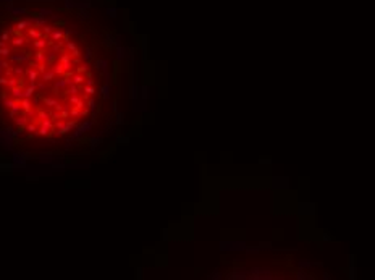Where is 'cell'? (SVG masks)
Returning a JSON list of instances; mask_svg holds the SVG:
<instances>
[{
    "label": "cell",
    "instance_id": "8",
    "mask_svg": "<svg viewBox=\"0 0 375 280\" xmlns=\"http://www.w3.org/2000/svg\"><path fill=\"white\" fill-rule=\"evenodd\" d=\"M11 97L13 99H23V87L21 86H15V87H11Z\"/></svg>",
    "mask_w": 375,
    "mask_h": 280
},
{
    "label": "cell",
    "instance_id": "33",
    "mask_svg": "<svg viewBox=\"0 0 375 280\" xmlns=\"http://www.w3.org/2000/svg\"><path fill=\"white\" fill-rule=\"evenodd\" d=\"M86 68H87L86 65H81V66L78 68V73H83V71H86Z\"/></svg>",
    "mask_w": 375,
    "mask_h": 280
},
{
    "label": "cell",
    "instance_id": "32",
    "mask_svg": "<svg viewBox=\"0 0 375 280\" xmlns=\"http://www.w3.org/2000/svg\"><path fill=\"white\" fill-rule=\"evenodd\" d=\"M86 86H94V79H92V78H89V79L86 81Z\"/></svg>",
    "mask_w": 375,
    "mask_h": 280
},
{
    "label": "cell",
    "instance_id": "34",
    "mask_svg": "<svg viewBox=\"0 0 375 280\" xmlns=\"http://www.w3.org/2000/svg\"><path fill=\"white\" fill-rule=\"evenodd\" d=\"M87 113H89V109H83V112H81V115H83V117H86Z\"/></svg>",
    "mask_w": 375,
    "mask_h": 280
},
{
    "label": "cell",
    "instance_id": "14",
    "mask_svg": "<svg viewBox=\"0 0 375 280\" xmlns=\"http://www.w3.org/2000/svg\"><path fill=\"white\" fill-rule=\"evenodd\" d=\"M15 123H16L18 126H26V123H28V115H26V113H23L21 117L15 118Z\"/></svg>",
    "mask_w": 375,
    "mask_h": 280
},
{
    "label": "cell",
    "instance_id": "18",
    "mask_svg": "<svg viewBox=\"0 0 375 280\" xmlns=\"http://www.w3.org/2000/svg\"><path fill=\"white\" fill-rule=\"evenodd\" d=\"M25 131H28V133H31V134H36V133H37L36 123H29V125H26V126H25Z\"/></svg>",
    "mask_w": 375,
    "mask_h": 280
},
{
    "label": "cell",
    "instance_id": "3",
    "mask_svg": "<svg viewBox=\"0 0 375 280\" xmlns=\"http://www.w3.org/2000/svg\"><path fill=\"white\" fill-rule=\"evenodd\" d=\"M36 91H37V84H36V83H29V87L23 89V97L31 99V97H33V96L36 94Z\"/></svg>",
    "mask_w": 375,
    "mask_h": 280
},
{
    "label": "cell",
    "instance_id": "23",
    "mask_svg": "<svg viewBox=\"0 0 375 280\" xmlns=\"http://www.w3.org/2000/svg\"><path fill=\"white\" fill-rule=\"evenodd\" d=\"M41 125L45 126V128H49V130H52V128H54V125H52V122H50L49 118H44L42 122H41Z\"/></svg>",
    "mask_w": 375,
    "mask_h": 280
},
{
    "label": "cell",
    "instance_id": "4",
    "mask_svg": "<svg viewBox=\"0 0 375 280\" xmlns=\"http://www.w3.org/2000/svg\"><path fill=\"white\" fill-rule=\"evenodd\" d=\"M91 125H92L91 122H84V123H83V125L76 130V133L73 134V138H79V136H81L83 133H86L87 130H91Z\"/></svg>",
    "mask_w": 375,
    "mask_h": 280
},
{
    "label": "cell",
    "instance_id": "12",
    "mask_svg": "<svg viewBox=\"0 0 375 280\" xmlns=\"http://www.w3.org/2000/svg\"><path fill=\"white\" fill-rule=\"evenodd\" d=\"M19 105H21V110H23V112H28V110H31L33 104H31V101H29L28 97H23L21 102H19Z\"/></svg>",
    "mask_w": 375,
    "mask_h": 280
},
{
    "label": "cell",
    "instance_id": "15",
    "mask_svg": "<svg viewBox=\"0 0 375 280\" xmlns=\"http://www.w3.org/2000/svg\"><path fill=\"white\" fill-rule=\"evenodd\" d=\"M44 104H45L47 107H55L58 104V101L54 99V97H44Z\"/></svg>",
    "mask_w": 375,
    "mask_h": 280
},
{
    "label": "cell",
    "instance_id": "21",
    "mask_svg": "<svg viewBox=\"0 0 375 280\" xmlns=\"http://www.w3.org/2000/svg\"><path fill=\"white\" fill-rule=\"evenodd\" d=\"M97 68L102 70V71H105L107 70V62L105 60H97Z\"/></svg>",
    "mask_w": 375,
    "mask_h": 280
},
{
    "label": "cell",
    "instance_id": "26",
    "mask_svg": "<svg viewBox=\"0 0 375 280\" xmlns=\"http://www.w3.org/2000/svg\"><path fill=\"white\" fill-rule=\"evenodd\" d=\"M66 93H68V94H71V96H73V94H78V86L71 84V86H70V89L66 91Z\"/></svg>",
    "mask_w": 375,
    "mask_h": 280
},
{
    "label": "cell",
    "instance_id": "17",
    "mask_svg": "<svg viewBox=\"0 0 375 280\" xmlns=\"http://www.w3.org/2000/svg\"><path fill=\"white\" fill-rule=\"evenodd\" d=\"M10 55H11V50H10L8 46L0 47V57H10Z\"/></svg>",
    "mask_w": 375,
    "mask_h": 280
},
{
    "label": "cell",
    "instance_id": "13",
    "mask_svg": "<svg viewBox=\"0 0 375 280\" xmlns=\"http://www.w3.org/2000/svg\"><path fill=\"white\" fill-rule=\"evenodd\" d=\"M55 60H57V54H55L54 50H50V52H49V55H45V63H49V65L52 66V65H54V62H55Z\"/></svg>",
    "mask_w": 375,
    "mask_h": 280
},
{
    "label": "cell",
    "instance_id": "31",
    "mask_svg": "<svg viewBox=\"0 0 375 280\" xmlns=\"http://www.w3.org/2000/svg\"><path fill=\"white\" fill-rule=\"evenodd\" d=\"M91 57H92V50H91V49H87V50H86V58L89 60Z\"/></svg>",
    "mask_w": 375,
    "mask_h": 280
},
{
    "label": "cell",
    "instance_id": "20",
    "mask_svg": "<svg viewBox=\"0 0 375 280\" xmlns=\"http://www.w3.org/2000/svg\"><path fill=\"white\" fill-rule=\"evenodd\" d=\"M13 71H15V75H16V76H18L19 79L25 76V71H23V68L19 66V65H18V66H15V68H13Z\"/></svg>",
    "mask_w": 375,
    "mask_h": 280
},
{
    "label": "cell",
    "instance_id": "1",
    "mask_svg": "<svg viewBox=\"0 0 375 280\" xmlns=\"http://www.w3.org/2000/svg\"><path fill=\"white\" fill-rule=\"evenodd\" d=\"M10 60L13 63H23V62H28L29 60V52H15V54L10 55Z\"/></svg>",
    "mask_w": 375,
    "mask_h": 280
},
{
    "label": "cell",
    "instance_id": "24",
    "mask_svg": "<svg viewBox=\"0 0 375 280\" xmlns=\"http://www.w3.org/2000/svg\"><path fill=\"white\" fill-rule=\"evenodd\" d=\"M84 93H86V96H94V94H95L94 86H86V87H84Z\"/></svg>",
    "mask_w": 375,
    "mask_h": 280
},
{
    "label": "cell",
    "instance_id": "5",
    "mask_svg": "<svg viewBox=\"0 0 375 280\" xmlns=\"http://www.w3.org/2000/svg\"><path fill=\"white\" fill-rule=\"evenodd\" d=\"M66 86H70V84H68V78H60V79H57V81H55V84H54L55 91H63Z\"/></svg>",
    "mask_w": 375,
    "mask_h": 280
},
{
    "label": "cell",
    "instance_id": "27",
    "mask_svg": "<svg viewBox=\"0 0 375 280\" xmlns=\"http://www.w3.org/2000/svg\"><path fill=\"white\" fill-rule=\"evenodd\" d=\"M87 109L89 110H95V102H94V99H89V101H87Z\"/></svg>",
    "mask_w": 375,
    "mask_h": 280
},
{
    "label": "cell",
    "instance_id": "28",
    "mask_svg": "<svg viewBox=\"0 0 375 280\" xmlns=\"http://www.w3.org/2000/svg\"><path fill=\"white\" fill-rule=\"evenodd\" d=\"M78 115H79V109H78V107H73V109L70 110V117L74 118V117H78Z\"/></svg>",
    "mask_w": 375,
    "mask_h": 280
},
{
    "label": "cell",
    "instance_id": "16",
    "mask_svg": "<svg viewBox=\"0 0 375 280\" xmlns=\"http://www.w3.org/2000/svg\"><path fill=\"white\" fill-rule=\"evenodd\" d=\"M71 57H73L71 54L70 55L68 54H63V55H60V57H58V62L60 63H70L71 62Z\"/></svg>",
    "mask_w": 375,
    "mask_h": 280
},
{
    "label": "cell",
    "instance_id": "6",
    "mask_svg": "<svg viewBox=\"0 0 375 280\" xmlns=\"http://www.w3.org/2000/svg\"><path fill=\"white\" fill-rule=\"evenodd\" d=\"M26 75H28L29 83H36V79H37V76H39V71L34 70V68L31 66V68H28V70H26Z\"/></svg>",
    "mask_w": 375,
    "mask_h": 280
},
{
    "label": "cell",
    "instance_id": "30",
    "mask_svg": "<svg viewBox=\"0 0 375 280\" xmlns=\"http://www.w3.org/2000/svg\"><path fill=\"white\" fill-rule=\"evenodd\" d=\"M0 84H8V79L5 76H0Z\"/></svg>",
    "mask_w": 375,
    "mask_h": 280
},
{
    "label": "cell",
    "instance_id": "29",
    "mask_svg": "<svg viewBox=\"0 0 375 280\" xmlns=\"http://www.w3.org/2000/svg\"><path fill=\"white\" fill-rule=\"evenodd\" d=\"M37 117L44 120V118H49V113H47V112H44V110H39V112H37Z\"/></svg>",
    "mask_w": 375,
    "mask_h": 280
},
{
    "label": "cell",
    "instance_id": "9",
    "mask_svg": "<svg viewBox=\"0 0 375 280\" xmlns=\"http://www.w3.org/2000/svg\"><path fill=\"white\" fill-rule=\"evenodd\" d=\"M54 78H55V73H54V70H52V68H50V70H45V71L42 73V81H44V83H50Z\"/></svg>",
    "mask_w": 375,
    "mask_h": 280
},
{
    "label": "cell",
    "instance_id": "11",
    "mask_svg": "<svg viewBox=\"0 0 375 280\" xmlns=\"http://www.w3.org/2000/svg\"><path fill=\"white\" fill-rule=\"evenodd\" d=\"M52 70H54V73L55 75H60V76H62V75H65L66 71H65V68H63V65L62 63H54V65H52Z\"/></svg>",
    "mask_w": 375,
    "mask_h": 280
},
{
    "label": "cell",
    "instance_id": "7",
    "mask_svg": "<svg viewBox=\"0 0 375 280\" xmlns=\"http://www.w3.org/2000/svg\"><path fill=\"white\" fill-rule=\"evenodd\" d=\"M70 104H73L74 107H78V109H83V107H84V101H83L81 97H78L76 94H73L70 97Z\"/></svg>",
    "mask_w": 375,
    "mask_h": 280
},
{
    "label": "cell",
    "instance_id": "2",
    "mask_svg": "<svg viewBox=\"0 0 375 280\" xmlns=\"http://www.w3.org/2000/svg\"><path fill=\"white\" fill-rule=\"evenodd\" d=\"M65 46H66V49H68V50L71 52V55H73V57H76V58H78V57H79V55H81V52H79V49H78V47H76V46H74V44H73V42H71V41H70V39H68V37H66V39H65Z\"/></svg>",
    "mask_w": 375,
    "mask_h": 280
},
{
    "label": "cell",
    "instance_id": "10",
    "mask_svg": "<svg viewBox=\"0 0 375 280\" xmlns=\"http://www.w3.org/2000/svg\"><path fill=\"white\" fill-rule=\"evenodd\" d=\"M34 60H36V63L45 62V52H44V49H39L37 52H36V54H34Z\"/></svg>",
    "mask_w": 375,
    "mask_h": 280
},
{
    "label": "cell",
    "instance_id": "22",
    "mask_svg": "<svg viewBox=\"0 0 375 280\" xmlns=\"http://www.w3.org/2000/svg\"><path fill=\"white\" fill-rule=\"evenodd\" d=\"M71 79H73V83H76V84H79V83L84 81V78H83L79 73H78V75H73V76H71Z\"/></svg>",
    "mask_w": 375,
    "mask_h": 280
},
{
    "label": "cell",
    "instance_id": "19",
    "mask_svg": "<svg viewBox=\"0 0 375 280\" xmlns=\"http://www.w3.org/2000/svg\"><path fill=\"white\" fill-rule=\"evenodd\" d=\"M36 134H39V136H49L50 134V130L49 128H45V126H41V130H37V133Z\"/></svg>",
    "mask_w": 375,
    "mask_h": 280
},
{
    "label": "cell",
    "instance_id": "35",
    "mask_svg": "<svg viewBox=\"0 0 375 280\" xmlns=\"http://www.w3.org/2000/svg\"><path fill=\"white\" fill-rule=\"evenodd\" d=\"M36 84H37V83H36ZM37 87H39V89H44V87H45V83H39Z\"/></svg>",
    "mask_w": 375,
    "mask_h": 280
},
{
    "label": "cell",
    "instance_id": "25",
    "mask_svg": "<svg viewBox=\"0 0 375 280\" xmlns=\"http://www.w3.org/2000/svg\"><path fill=\"white\" fill-rule=\"evenodd\" d=\"M100 93H102V96H103L105 99L109 97V84H103V86H102V89H100Z\"/></svg>",
    "mask_w": 375,
    "mask_h": 280
}]
</instances>
